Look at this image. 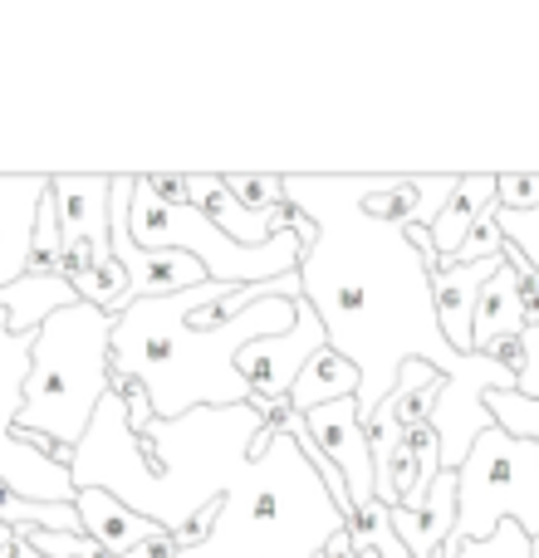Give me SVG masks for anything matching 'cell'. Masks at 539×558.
<instances>
[{
	"label": "cell",
	"mask_w": 539,
	"mask_h": 558,
	"mask_svg": "<svg viewBox=\"0 0 539 558\" xmlns=\"http://www.w3.org/2000/svg\"><path fill=\"white\" fill-rule=\"evenodd\" d=\"M10 544H15V530H5V524H0V554H5Z\"/></svg>",
	"instance_id": "cell-31"
},
{
	"label": "cell",
	"mask_w": 539,
	"mask_h": 558,
	"mask_svg": "<svg viewBox=\"0 0 539 558\" xmlns=\"http://www.w3.org/2000/svg\"><path fill=\"white\" fill-rule=\"evenodd\" d=\"M486 357H491V363H501V367H511L515 377H520V367H525V343H520V333L515 338H495V343H486L481 348Z\"/></svg>",
	"instance_id": "cell-29"
},
{
	"label": "cell",
	"mask_w": 539,
	"mask_h": 558,
	"mask_svg": "<svg viewBox=\"0 0 539 558\" xmlns=\"http://www.w3.org/2000/svg\"><path fill=\"white\" fill-rule=\"evenodd\" d=\"M520 343H525V367H520V377H515V392L539 402V324L525 328Z\"/></svg>",
	"instance_id": "cell-28"
},
{
	"label": "cell",
	"mask_w": 539,
	"mask_h": 558,
	"mask_svg": "<svg viewBox=\"0 0 539 558\" xmlns=\"http://www.w3.org/2000/svg\"><path fill=\"white\" fill-rule=\"evenodd\" d=\"M74 510H79V530H84L88 539L98 544V549L113 554V558H128V554L137 549V544L172 539V534H163L153 520H143V514L123 510V505H118L108 490H79V495H74Z\"/></svg>",
	"instance_id": "cell-14"
},
{
	"label": "cell",
	"mask_w": 539,
	"mask_h": 558,
	"mask_svg": "<svg viewBox=\"0 0 539 558\" xmlns=\"http://www.w3.org/2000/svg\"><path fill=\"white\" fill-rule=\"evenodd\" d=\"M319 348H328L324 324H319V314L304 304V299H295V328H289V333H275V338H261V343H245L241 357H236L245 387H251V407L289 397L295 377L304 373V363L319 353Z\"/></svg>",
	"instance_id": "cell-9"
},
{
	"label": "cell",
	"mask_w": 539,
	"mask_h": 558,
	"mask_svg": "<svg viewBox=\"0 0 539 558\" xmlns=\"http://www.w3.org/2000/svg\"><path fill=\"white\" fill-rule=\"evenodd\" d=\"M505 265V255L495 260H476V265H442L432 275V304H436V324H442L446 343L456 353H476L471 348V318H476V299L491 284V275Z\"/></svg>",
	"instance_id": "cell-13"
},
{
	"label": "cell",
	"mask_w": 539,
	"mask_h": 558,
	"mask_svg": "<svg viewBox=\"0 0 539 558\" xmlns=\"http://www.w3.org/2000/svg\"><path fill=\"white\" fill-rule=\"evenodd\" d=\"M113 324L118 318H108L104 308L79 299V304L59 308L35 328V353H29L15 436L59 465L74 461V446L84 441L98 402L108 397Z\"/></svg>",
	"instance_id": "cell-5"
},
{
	"label": "cell",
	"mask_w": 539,
	"mask_h": 558,
	"mask_svg": "<svg viewBox=\"0 0 539 558\" xmlns=\"http://www.w3.org/2000/svg\"><path fill=\"white\" fill-rule=\"evenodd\" d=\"M348 534H354L363 549H373L378 558H407L403 539H397V530H393V510H387L383 500H368L363 510L348 514Z\"/></svg>",
	"instance_id": "cell-21"
},
{
	"label": "cell",
	"mask_w": 539,
	"mask_h": 558,
	"mask_svg": "<svg viewBox=\"0 0 539 558\" xmlns=\"http://www.w3.org/2000/svg\"><path fill=\"white\" fill-rule=\"evenodd\" d=\"M383 177L285 172V202H295L314 226V245L299 260L304 304L319 314L328 348L358 367V422L373 426L378 407L393 397L407 357L446 377L432 412L442 441V471H462L491 412L486 397L515 392V373L486 353H456L436 324L432 270L412 251L403 226H387L363 211V196Z\"/></svg>",
	"instance_id": "cell-1"
},
{
	"label": "cell",
	"mask_w": 539,
	"mask_h": 558,
	"mask_svg": "<svg viewBox=\"0 0 539 558\" xmlns=\"http://www.w3.org/2000/svg\"><path fill=\"white\" fill-rule=\"evenodd\" d=\"M520 524L539 544V441L486 426L466 465L456 471V534L462 544H486L501 524Z\"/></svg>",
	"instance_id": "cell-7"
},
{
	"label": "cell",
	"mask_w": 539,
	"mask_h": 558,
	"mask_svg": "<svg viewBox=\"0 0 539 558\" xmlns=\"http://www.w3.org/2000/svg\"><path fill=\"white\" fill-rule=\"evenodd\" d=\"M108 196H113V177H104V172H79V177L49 172V202H55L59 245L88 241L98 255V265L113 260V241H108Z\"/></svg>",
	"instance_id": "cell-11"
},
{
	"label": "cell",
	"mask_w": 539,
	"mask_h": 558,
	"mask_svg": "<svg viewBox=\"0 0 539 558\" xmlns=\"http://www.w3.org/2000/svg\"><path fill=\"white\" fill-rule=\"evenodd\" d=\"M49 196V172L10 177L0 172V289L20 284L29 275L35 251V216Z\"/></svg>",
	"instance_id": "cell-12"
},
{
	"label": "cell",
	"mask_w": 539,
	"mask_h": 558,
	"mask_svg": "<svg viewBox=\"0 0 539 558\" xmlns=\"http://www.w3.org/2000/svg\"><path fill=\"white\" fill-rule=\"evenodd\" d=\"M446 544H452L456 558H535L530 534H525L520 524H511V520H505L486 544H462V539H446Z\"/></svg>",
	"instance_id": "cell-23"
},
{
	"label": "cell",
	"mask_w": 539,
	"mask_h": 558,
	"mask_svg": "<svg viewBox=\"0 0 539 558\" xmlns=\"http://www.w3.org/2000/svg\"><path fill=\"white\" fill-rule=\"evenodd\" d=\"M309 432V441L328 456L338 475L348 485V500L354 510H363L373 500V451H368V426L358 422V397H344V402H328L319 412L299 416Z\"/></svg>",
	"instance_id": "cell-10"
},
{
	"label": "cell",
	"mask_w": 539,
	"mask_h": 558,
	"mask_svg": "<svg viewBox=\"0 0 539 558\" xmlns=\"http://www.w3.org/2000/svg\"><path fill=\"white\" fill-rule=\"evenodd\" d=\"M491 211H495V177L491 172L456 177L452 202H446L442 216L427 226V231H432V245H436V260H442V265L452 260V255L466 245V235H471Z\"/></svg>",
	"instance_id": "cell-16"
},
{
	"label": "cell",
	"mask_w": 539,
	"mask_h": 558,
	"mask_svg": "<svg viewBox=\"0 0 539 558\" xmlns=\"http://www.w3.org/2000/svg\"><path fill=\"white\" fill-rule=\"evenodd\" d=\"M358 383H363V377H358V367L348 363V357H338L334 348H319L304 363V373L295 377V387H289V407H295L299 416L319 412V407H328V402L358 397Z\"/></svg>",
	"instance_id": "cell-18"
},
{
	"label": "cell",
	"mask_w": 539,
	"mask_h": 558,
	"mask_svg": "<svg viewBox=\"0 0 539 558\" xmlns=\"http://www.w3.org/2000/svg\"><path fill=\"white\" fill-rule=\"evenodd\" d=\"M505 265L515 270V289H520V314H525V328L539 324V270L530 260H525L520 251H515L511 241H505Z\"/></svg>",
	"instance_id": "cell-26"
},
{
	"label": "cell",
	"mask_w": 539,
	"mask_h": 558,
	"mask_svg": "<svg viewBox=\"0 0 539 558\" xmlns=\"http://www.w3.org/2000/svg\"><path fill=\"white\" fill-rule=\"evenodd\" d=\"M535 558H539V544H535Z\"/></svg>",
	"instance_id": "cell-32"
},
{
	"label": "cell",
	"mask_w": 539,
	"mask_h": 558,
	"mask_svg": "<svg viewBox=\"0 0 539 558\" xmlns=\"http://www.w3.org/2000/svg\"><path fill=\"white\" fill-rule=\"evenodd\" d=\"M265 432V416L251 402L241 407H196L177 422H147L137 436L128 426L123 392H108L88 422L84 441L74 446V495L108 490L123 510L153 520L187 549L196 514L236 490L251 465V441Z\"/></svg>",
	"instance_id": "cell-2"
},
{
	"label": "cell",
	"mask_w": 539,
	"mask_h": 558,
	"mask_svg": "<svg viewBox=\"0 0 539 558\" xmlns=\"http://www.w3.org/2000/svg\"><path fill=\"white\" fill-rule=\"evenodd\" d=\"M79 299L84 304H94V308H104L108 318H118L128 304H133V289H128V270L118 265V255L113 260H104V265H94L84 279H79Z\"/></svg>",
	"instance_id": "cell-20"
},
{
	"label": "cell",
	"mask_w": 539,
	"mask_h": 558,
	"mask_svg": "<svg viewBox=\"0 0 539 558\" xmlns=\"http://www.w3.org/2000/svg\"><path fill=\"white\" fill-rule=\"evenodd\" d=\"M515 333H525L520 289H515V270H511V265H501V270L491 275V284L481 289V299H476L471 348L481 353L486 343H495V338H515Z\"/></svg>",
	"instance_id": "cell-19"
},
{
	"label": "cell",
	"mask_w": 539,
	"mask_h": 558,
	"mask_svg": "<svg viewBox=\"0 0 539 558\" xmlns=\"http://www.w3.org/2000/svg\"><path fill=\"white\" fill-rule=\"evenodd\" d=\"M221 186L245 211H275V206H285V177H275V172H221Z\"/></svg>",
	"instance_id": "cell-22"
},
{
	"label": "cell",
	"mask_w": 539,
	"mask_h": 558,
	"mask_svg": "<svg viewBox=\"0 0 539 558\" xmlns=\"http://www.w3.org/2000/svg\"><path fill=\"white\" fill-rule=\"evenodd\" d=\"M128 231L143 251H187L216 284H270L299 270L304 260V241L299 231H279L265 245H236L221 226L196 206H167L153 192L133 182V202H128Z\"/></svg>",
	"instance_id": "cell-6"
},
{
	"label": "cell",
	"mask_w": 539,
	"mask_h": 558,
	"mask_svg": "<svg viewBox=\"0 0 539 558\" xmlns=\"http://www.w3.org/2000/svg\"><path fill=\"white\" fill-rule=\"evenodd\" d=\"M348 514L324 490L289 432H275L270 451L245 465L236 490L216 505V524L196 549L177 558H319Z\"/></svg>",
	"instance_id": "cell-4"
},
{
	"label": "cell",
	"mask_w": 539,
	"mask_h": 558,
	"mask_svg": "<svg viewBox=\"0 0 539 558\" xmlns=\"http://www.w3.org/2000/svg\"><path fill=\"white\" fill-rule=\"evenodd\" d=\"M35 333H10V314L0 308V485L39 505H74V475L69 465L39 456L15 436V416L25 402V377Z\"/></svg>",
	"instance_id": "cell-8"
},
{
	"label": "cell",
	"mask_w": 539,
	"mask_h": 558,
	"mask_svg": "<svg viewBox=\"0 0 539 558\" xmlns=\"http://www.w3.org/2000/svg\"><path fill=\"white\" fill-rule=\"evenodd\" d=\"M187 308H192V289L172 299H137L118 314L108 343V377L143 383L157 422H177L196 407L251 402V387L236 367L241 348L295 328V299L279 294L251 304L221 328H192Z\"/></svg>",
	"instance_id": "cell-3"
},
{
	"label": "cell",
	"mask_w": 539,
	"mask_h": 558,
	"mask_svg": "<svg viewBox=\"0 0 539 558\" xmlns=\"http://www.w3.org/2000/svg\"><path fill=\"white\" fill-rule=\"evenodd\" d=\"M442 387H446V377L436 373V367H427L422 357H407L403 373H397L393 397L378 407L373 426H387V432H403V436L412 432V426H427L432 422V412H436ZM373 426H368V432H373Z\"/></svg>",
	"instance_id": "cell-17"
},
{
	"label": "cell",
	"mask_w": 539,
	"mask_h": 558,
	"mask_svg": "<svg viewBox=\"0 0 539 558\" xmlns=\"http://www.w3.org/2000/svg\"><path fill=\"white\" fill-rule=\"evenodd\" d=\"M495 206H501V211H535L539 172H501L495 177Z\"/></svg>",
	"instance_id": "cell-25"
},
{
	"label": "cell",
	"mask_w": 539,
	"mask_h": 558,
	"mask_svg": "<svg viewBox=\"0 0 539 558\" xmlns=\"http://www.w3.org/2000/svg\"><path fill=\"white\" fill-rule=\"evenodd\" d=\"M319 558H363V544L344 530V534H334V539L324 544V554H319Z\"/></svg>",
	"instance_id": "cell-30"
},
{
	"label": "cell",
	"mask_w": 539,
	"mask_h": 558,
	"mask_svg": "<svg viewBox=\"0 0 539 558\" xmlns=\"http://www.w3.org/2000/svg\"><path fill=\"white\" fill-rule=\"evenodd\" d=\"M491 221H495V231H501L505 241H511L515 251L539 270V206L535 211H501V206H495Z\"/></svg>",
	"instance_id": "cell-24"
},
{
	"label": "cell",
	"mask_w": 539,
	"mask_h": 558,
	"mask_svg": "<svg viewBox=\"0 0 539 558\" xmlns=\"http://www.w3.org/2000/svg\"><path fill=\"white\" fill-rule=\"evenodd\" d=\"M495 255H505V235L495 231V221L486 216V221L476 226L471 235H466V245H462V251H456L446 265H476V260H495Z\"/></svg>",
	"instance_id": "cell-27"
},
{
	"label": "cell",
	"mask_w": 539,
	"mask_h": 558,
	"mask_svg": "<svg viewBox=\"0 0 539 558\" xmlns=\"http://www.w3.org/2000/svg\"><path fill=\"white\" fill-rule=\"evenodd\" d=\"M393 530L407 558H442L446 539L456 534V471H442L417 510H393Z\"/></svg>",
	"instance_id": "cell-15"
}]
</instances>
